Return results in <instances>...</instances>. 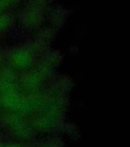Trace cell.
<instances>
[{
  "label": "cell",
  "instance_id": "1",
  "mask_svg": "<svg viewBox=\"0 0 130 147\" xmlns=\"http://www.w3.org/2000/svg\"><path fill=\"white\" fill-rule=\"evenodd\" d=\"M15 15L11 12H5V13L0 15V34H2L8 32L12 27L15 23Z\"/></svg>",
  "mask_w": 130,
  "mask_h": 147
}]
</instances>
